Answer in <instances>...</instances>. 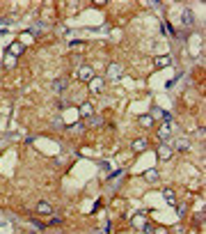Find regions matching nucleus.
I'll use <instances>...</instances> for the list:
<instances>
[{
  "label": "nucleus",
  "mask_w": 206,
  "mask_h": 234,
  "mask_svg": "<svg viewBox=\"0 0 206 234\" xmlns=\"http://www.w3.org/2000/svg\"><path fill=\"white\" fill-rule=\"evenodd\" d=\"M21 53H23V48H21V44H14V46H12V55H21Z\"/></svg>",
  "instance_id": "1a4fd4ad"
},
{
  "label": "nucleus",
  "mask_w": 206,
  "mask_h": 234,
  "mask_svg": "<svg viewBox=\"0 0 206 234\" xmlns=\"http://www.w3.org/2000/svg\"><path fill=\"white\" fill-rule=\"evenodd\" d=\"M192 21H195V19H192V12L185 9V12H183V23H185V25H190Z\"/></svg>",
  "instance_id": "0eeeda50"
},
{
  "label": "nucleus",
  "mask_w": 206,
  "mask_h": 234,
  "mask_svg": "<svg viewBox=\"0 0 206 234\" xmlns=\"http://www.w3.org/2000/svg\"><path fill=\"white\" fill-rule=\"evenodd\" d=\"M156 179H158V172H156V170H149V172H147V181H156Z\"/></svg>",
  "instance_id": "6e6552de"
},
{
  "label": "nucleus",
  "mask_w": 206,
  "mask_h": 234,
  "mask_svg": "<svg viewBox=\"0 0 206 234\" xmlns=\"http://www.w3.org/2000/svg\"><path fill=\"white\" fill-rule=\"evenodd\" d=\"M163 195H165V200H167V202H170V204H174V202H176V198H174V193H172L170 188H165V193H163Z\"/></svg>",
  "instance_id": "423d86ee"
},
{
  "label": "nucleus",
  "mask_w": 206,
  "mask_h": 234,
  "mask_svg": "<svg viewBox=\"0 0 206 234\" xmlns=\"http://www.w3.org/2000/svg\"><path fill=\"white\" fill-rule=\"evenodd\" d=\"M160 156H163V158H167V156H170V147H167V145L160 147Z\"/></svg>",
  "instance_id": "ddd939ff"
},
{
  "label": "nucleus",
  "mask_w": 206,
  "mask_h": 234,
  "mask_svg": "<svg viewBox=\"0 0 206 234\" xmlns=\"http://www.w3.org/2000/svg\"><path fill=\"white\" fill-rule=\"evenodd\" d=\"M37 211H39L41 216H51V213H53V207H51L48 202H39V204H37Z\"/></svg>",
  "instance_id": "f257e3e1"
},
{
  "label": "nucleus",
  "mask_w": 206,
  "mask_h": 234,
  "mask_svg": "<svg viewBox=\"0 0 206 234\" xmlns=\"http://www.w3.org/2000/svg\"><path fill=\"white\" fill-rule=\"evenodd\" d=\"M133 149H135V151H142V149H147V140H144V138L135 140V142H133Z\"/></svg>",
  "instance_id": "7ed1b4c3"
},
{
  "label": "nucleus",
  "mask_w": 206,
  "mask_h": 234,
  "mask_svg": "<svg viewBox=\"0 0 206 234\" xmlns=\"http://www.w3.org/2000/svg\"><path fill=\"white\" fill-rule=\"evenodd\" d=\"M176 147H179V149H188L190 145H188V140H179V142H176Z\"/></svg>",
  "instance_id": "4468645a"
},
{
  "label": "nucleus",
  "mask_w": 206,
  "mask_h": 234,
  "mask_svg": "<svg viewBox=\"0 0 206 234\" xmlns=\"http://www.w3.org/2000/svg\"><path fill=\"white\" fill-rule=\"evenodd\" d=\"M92 90H94V92H101V90H103V80H94V83H92Z\"/></svg>",
  "instance_id": "9d476101"
},
{
  "label": "nucleus",
  "mask_w": 206,
  "mask_h": 234,
  "mask_svg": "<svg viewBox=\"0 0 206 234\" xmlns=\"http://www.w3.org/2000/svg\"><path fill=\"white\" fill-rule=\"evenodd\" d=\"M167 135H170V126H163L160 129V138H167Z\"/></svg>",
  "instance_id": "2eb2a0df"
},
{
  "label": "nucleus",
  "mask_w": 206,
  "mask_h": 234,
  "mask_svg": "<svg viewBox=\"0 0 206 234\" xmlns=\"http://www.w3.org/2000/svg\"><path fill=\"white\" fill-rule=\"evenodd\" d=\"M55 92H62V90H67V78H60V80H55Z\"/></svg>",
  "instance_id": "20e7f679"
},
{
  "label": "nucleus",
  "mask_w": 206,
  "mask_h": 234,
  "mask_svg": "<svg viewBox=\"0 0 206 234\" xmlns=\"http://www.w3.org/2000/svg\"><path fill=\"white\" fill-rule=\"evenodd\" d=\"M80 78H82V80H92V78H94V73L89 71V67H82L80 69Z\"/></svg>",
  "instance_id": "f03ea898"
},
{
  "label": "nucleus",
  "mask_w": 206,
  "mask_h": 234,
  "mask_svg": "<svg viewBox=\"0 0 206 234\" xmlns=\"http://www.w3.org/2000/svg\"><path fill=\"white\" fill-rule=\"evenodd\" d=\"M140 124H142V126H151V117H149V115L140 117Z\"/></svg>",
  "instance_id": "f8f14e48"
},
{
  "label": "nucleus",
  "mask_w": 206,
  "mask_h": 234,
  "mask_svg": "<svg viewBox=\"0 0 206 234\" xmlns=\"http://www.w3.org/2000/svg\"><path fill=\"white\" fill-rule=\"evenodd\" d=\"M51 225H62V218H51Z\"/></svg>",
  "instance_id": "dca6fc26"
},
{
  "label": "nucleus",
  "mask_w": 206,
  "mask_h": 234,
  "mask_svg": "<svg viewBox=\"0 0 206 234\" xmlns=\"http://www.w3.org/2000/svg\"><path fill=\"white\" fill-rule=\"evenodd\" d=\"M108 76H110V78H117V76H121V67L112 64V67H110V71H108Z\"/></svg>",
  "instance_id": "39448f33"
},
{
  "label": "nucleus",
  "mask_w": 206,
  "mask_h": 234,
  "mask_svg": "<svg viewBox=\"0 0 206 234\" xmlns=\"http://www.w3.org/2000/svg\"><path fill=\"white\" fill-rule=\"evenodd\" d=\"M165 64H170V57H158L156 60V67H165Z\"/></svg>",
  "instance_id": "9b49d317"
}]
</instances>
